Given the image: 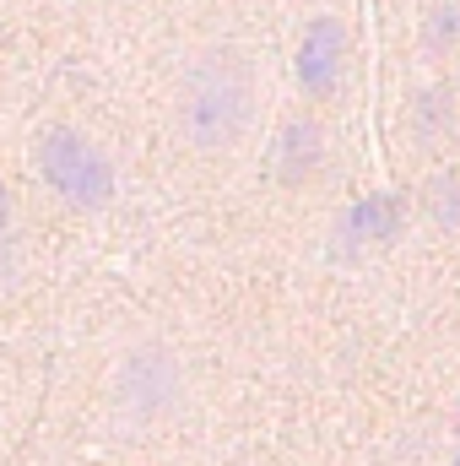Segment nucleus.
<instances>
[{
	"label": "nucleus",
	"instance_id": "0eeeda50",
	"mask_svg": "<svg viewBox=\"0 0 460 466\" xmlns=\"http://www.w3.org/2000/svg\"><path fill=\"white\" fill-rule=\"evenodd\" d=\"M428 218L439 228H460V179L455 174H434L428 179Z\"/></svg>",
	"mask_w": 460,
	"mask_h": 466
},
{
	"label": "nucleus",
	"instance_id": "f03ea898",
	"mask_svg": "<svg viewBox=\"0 0 460 466\" xmlns=\"http://www.w3.org/2000/svg\"><path fill=\"white\" fill-rule=\"evenodd\" d=\"M109 401L130 423H157V418L179 412V401H185V363L163 342L125 348L115 358V374H109Z\"/></svg>",
	"mask_w": 460,
	"mask_h": 466
},
{
	"label": "nucleus",
	"instance_id": "9d476101",
	"mask_svg": "<svg viewBox=\"0 0 460 466\" xmlns=\"http://www.w3.org/2000/svg\"><path fill=\"white\" fill-rule=\"evenodd\" d=\"M5 223H11V190H5V179H0V233H5Z\"/></svg>",
	"mask_w": 460,
	"mask_h": 466
},
{
	"label": "nucleus",
	"instance_id": "7ed1b4c3",
	"mask_svg": "<svg viewBox=\"0 0 460 466\" xmlns=\"http://www.w3.org/2000/svg\"><path fill=\"white\" fill-rule=\"evenodd\" d=\"M33 163H38V174H44L71 207L98 212V207H109V196H115V163H109L82 130H71V125H49V130L38 136V147H33Z\"/></svg>",
	"mask_w": 460,
	"mask_h": 466
},
{
	"label": "nucleus",
	"instance_id": "9b49d317",
	"mask_svg": "<svg viewBox=\"0 0 460 466\" xmlns=\"http://www.w3.org/2000/svg\"><path fill=\"white\" fill-rule=\"evenodd\" d=\"M450 466H460V451H455V461H450Z\"/></svg>",
	"mask_w": 460,
	"mask_h": 466
},
{
	"label": "nucleus",
	"instance_id": "20e7f679",
	"mask_svg": "<svg viewBox=\"0 0 460 466\" xmlns=\"http://www.w3.org/2000/svg\"><path fill=\"white\" fill-rule=\"evenodd\" d=\"M346 60V27L336 16H315L298 44V87L304 93H331Z\"/></svg>",
	"mask_w": 460,
	"mask_h": 466
},
{
	"label": "nucleus",
	"instance_id": "39448f33",
	"mask_svg": "<svg viewBox=\"0 0 460 466\" xmlns=\"http://www.w3.org/2000/svg\"><path fill=\"white\" fill-rule=\"evenodd\" d=\"M406 223V196L401 190H379V196H363L352 212L342 218L346 249L352 244H379V238H395Z\"/></svg>",
	"mask_w": 460,
	"mask_h": 466
},
{
	"label": "nucleus",
	"instance_id": "f257e3e1",
	"mask_svg": "<svg viewBox=\"0 0 460 466\" xmlns=\"http://www.w3.org/2000/svg\"><path fill=\"white\" fill-rule=\"evenodd\" d=\"M249 104H255L249 66L233 49H212L179 82V130L195 152H223L244 136Z\"/></svg>",
	"mask_w": 460,
	"mask_h": 466
},
{
	"label": "nucleus",
	"instance_id": "423d86ee",
	"mask_svg": "<svg viewBox=\"0 0 460 466\" xmlns=\"http://www.w3.org/2000/svg\"><path fill=\"white\" fill-rule=\"evenodd\" d=\"M320 157H325L320 125H315V119H293V125L282 130V141H276V174H282V185H304V179L320 168Z\"/></svg>",
	"mask_w": 460,
	"mask_h": 466
},
{
	"label": "nucleus",
	"instance_id": "6e6552de",
	"mask_svg": "<svg viewBox=\"0 0 460 466\" xmlns=\"http://www.w3.org/2000/svg\"><path fill=\"white\" fill-rule=\"evenodd\" d=\"M423 38H428V49H450V44H455V38H460V0L434 5V16H428Z\"/></svg>",
	"mask_w": 460,
	"mask_h": 466
},
{
	"label": "nucleus",
	"instance_id": "1a4fd4ad",
	"mask_svg": "<svg viewBox=\"0 0 460 466\" xmlns=\"http://www.w3.org/2000/svg\"><path fill=\"white\" fill-rule=\"evenodd\" d=\"M445 125H450V93H445V87H434V93H423V98H417V136L445 130Z\"/></svg>",
	"mask_w": 460,
	"mask_h": 466
}]
</instances>
